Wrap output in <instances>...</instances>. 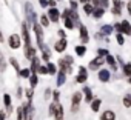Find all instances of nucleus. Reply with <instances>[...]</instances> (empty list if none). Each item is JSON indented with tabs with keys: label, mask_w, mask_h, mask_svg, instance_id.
Wrapping results in <instances>:
<instances>
[{
	"label": "nucleus",
	"mask_w": 131,
	"mask_h": 120,
	"mask_svg": "<svg viewBox=\"0 0 131 120\" xmlns=\"http://www.w3.org/2000/svg\"><path fill=\"white\" fill-rule=\"evenodd\" d=\"M22 42H23V39H22L20 34H16V32H14V34H11V35L8 37V45H9L11 49H20Z\"/></svg>",
	"instance_id": "nucleus-3"
},
{
	"label": "nucleus",
	"mask_w": 131,
	"mask_h": 120,
	"mask_svg": "<svg viewBox=\"0 0 131 120\" xmlns=\"http://www.w3.org/2000/svg\"><path fill=\"white\" fill-rule=\"evenodd\" d=\"M56 2H60V0H56Z\"/></svg>",
	"instance_id": "nucleus-63"
},
{
	"label": "nucleus",
	"mask_w": 131,
	"mask_h": 120,
	"mask_svg": "<svg viewBox=\"0 0 131 120\" xmlns=\"http://www.w3.org/2000/svg\"><path fill=\"white\" fill-rule=\"evenodd\" d=\"M57 80H56V85L57 86H62V85H65L67 83V74H65L63 71H57Z\"/></svg>",
	"instance_id": "nucleus-16"
},
{
	"label": "nucleus",
	"mask_w": 131,
	"mask_h": 120,
	"mask_svg": "<svg viewBox=\"0 0 131 120\" xmlns=\"http://www.w3.org/2000/svg\"><path fill=\"white\" fill-rule=\"evenodd\" d=\"M16 120H25V114H23V108H17V118Z\"/></svg>",
	"instance_id": "nucleus-40"
},
{
	"label": "nucleus",
	"mask_w": 131,
	"mask_h": 120,
	"mask_svg": "<svg viewBox=\"0 0 131 120\" xmlns=\"http://www.w3.org/2000/svg\"><path fill=\"white\" fill-rule=\"evenodd\" d=\"M22 39L25 42V46H31V35H29L26 23H22Z\"/></svg>",
	"instance_id": "nucleus-10"
},
{
	"label": "nucleus",
	"mask_w": 131,
	"mask_h": 120,
	"mask_svg": "<svg viewBox=\"0 0 131 120\" xmlns=\"http://www.w3.org/2000/svg\"><path fill=\"white\" fill-rule=\"evenodd\" d=\"M3 103H5L6 108L11 106V95H9V94H3Z\"/></svg>",
	"instance_id": "nucleus-38"
},
{
	"label": "nucleus",
	"mask_w": 131,
	"mask_h": 120,
	"mask_svg": "<svg viewBox=\"0 0 131 120\" xmlns=\"http://www.w3.org/2000/svg\"><path fill=\"white\" fill-rule=\"evenodd\" d=\"M40 51H42V58L45 60V62H49V58H51V54H49V49H48V46L45 45V46H43Z\"/></svg>",
	"instance_id": "nucleus-27"
},
{
	"label": "nucleus",
	"mask_w": 131,
	"mask_h": 120,
	"mask_svg": "<svg viewBox=\"0 0 131 120\" xmlns=\"http://www.w3.org/2000/svg\"><path fill=\"white\" fill-rule=\"evenodd\" d=\"M51 94H52V91H51L49 88H46V89L43 91V99H45V100H46V99H49V97H51Z\"/></svg>",
	"instance_id": "nucleus-45"
},
{
	"label": "nucleus",
	"mask_w": 131,
	"mask_h": 120,
	"mask_svg": "<svg viewBox=\"0 0 131 120\" xmlns=\"http://www.w3.org/2000/svg\"><path fill=\"white\" fill-rule=\"evenodd\" d=\"M52 117H54V120H65V111L60 103H57V108H56V112Z\"/></svg>",
	"instance_id": "nucleus-15"
},
{
	"label": "nucleus",
	"mask_w": 131,
	"mask_h": 120,
	"mask_svg": "<svg viewBox=\"0 0 131 120\" xmlns=\"http://www.w3.org/2000/svg\"><path fill=\"white\" fill-rule=\"evenodd\" d=\"M117 32H122L123 35H131V25H129V22L128 20H122L120 22V28H119Z\"/></svg>",
	"instance_id": "nucleus-12"
},
{
	"label": "nucleus",
	"mask_w": 131,
	"mask_h": 120,
	"mask_svg": "<svg viewBox=\"0 0 131 120\" xmlns=\"http://www.w3.org/2000/svg\"><path fill=\"white\" fill-rule=\"evenodd\" d=\"M86 80H88V69L85 66H79V73H77L76 82L77 83H85Z\"/></svg>",
	"instance_id": "nucleus-7"
},
{
	"label": "nucleus",
	"mask_w": 131,
	"mask_h": 120,
	"mask_svg": "<svg viewBox=\"0 0 131 120\" xmlns=\"http://www.w3.org/2000/svg\"><path fill=\"white\" fill-rule=\"evenodd\" d=\"M25 14H26V20L29 22L31 26L39 20V19H37V14H36V11H34V6H32L31 2H26V3H25Z\"/></svg>",
	"instance_id": "nucleus-1"
},
{
	"label": "nucleus",
	"mask_w": 131,
	"mask_h": 120,
	"mask_svg": "<svg viewBox=\"0 0 131 120\" xmlns=\"http://www.w3.org/2000/svg\"><path fill=\"white\" fill-rule=\"evenodd\" d=\"M9 63L13 65V68L16 69V74L19 76V74H20V69H22V68H20V65H19V62H17L14 57H11V58H9Z\"/></svg>",
	"instance_id": "nucleus-29"
},
{
	"label": "nucleus",
	"mask_w": 131,
	"mask_h": 120,
	"mask_svg": "<svg viewBox=\"0 0 131 120\" xmlns=\"http://www.w3.org/2000/svg\"><path fill=\"white\" fill-rule=\"evenodd\" d=\"M82 94H83V99H85V102H86V103H91V102H93L94 95H93V89H91L90 86H85V88H83V91H82Z\"/></svg>",
	"instance_id": "nucleus-14"
},
{
	"label": "nucleus",
	"mask_w": 131,
	"mask_h": 120,
	"mask_svg": "<svg viewBox=\"0 0 131 120\" xmlns=\"http://www.w3.org/2000/svg\"><path fill=\"white\" fill-rule=\"evenodd\" d=\"M90 3H91L94 8H99V6H100V0H90Z\"/></svg>",
	"instance_id": "nucleus-46"
},
{
	"label": "nucleus",
	"mask_w": 131,
	"mask_h": 120,
	"mask_svg": "<svg viewBox=\"0 0 131 120\" xmlns=\"http://www.w3.org/2000/svg\"><path fill=\"white\" fill-rule=\"evenodd\" d=\"M111 13H113L114 16H120V8H116V6H113V9H111Z\"/></svg>",
	"instance_id": "nucleus-50"
},
{
	"label": "nucleus",
	"mask_w": 131,
	"mask_h": 120,
	"mask_svg": "<svg viewBox=\"0 0 131 120\" xmlns=\"http://www.w3.org/2000/svg\"><path fill=\"white\" fill-rule=\"evenodd\" d=\"M105 62H106V63L111 66V69H113V71H116V69H117V65H116V58H114L113 55H110V54H108V55L105 57Z\"/></svg>",
	"instance_id": "nucleus-22"
},
{
	"label": "nucleus",
	"mask_w": 131,
	"mask_h": 120,
	"mask_svg": "<svg viewBox=\"0 0 131 120\" xmlns=\"http://www.w3.org/2000/svg\"><path fill=\"white\" fill-rule=\"evenodd\" d=\"M59 69L60 71H63L65 74H71L73 73V65L70 63V62H67V60H65V58H60L59 60Z\"/></svg>",
	"instance_id": "nucleus-5"
},
{
	"label": "nucleus",
	"mask_w": 131,
	"mask_h": 120,
	"mask_svg": "<svg viewBox=\"0 0 131 120\" xmlns=\"http://www.w3.org/2000/svg\"><path fill=\"white\" fill-rule=\"evenodd\" d=\"M74 51H76V55L77 57H83L85 54H86V45H77L76 48H74Z\"/></svg>",
	"instance_id": "nucleus-20"
},
{
	"label": "nucleus",
	"mask_w": 131,
	"mask_h": 120,
	"mask_svg": "<svg viewBox=\"0 0 131 120\" xmlns=\"http://www.w3.org/2000/svg\"><path fill=\"white\" fill-rule=\"evenodd\" d=\"M29 76H31V69H29V68H22V69H20L19 77H22V79H29Z\"/></svg>",
	"instance_id": "nucleus-31"
},
{
	"label": "nucleus",
	"mask_w": 131,
	"mask_h": 120,
	"mask_svg": "<svg viewBox=\"0 0 131 120\" xmlns=\"http://www.w3.org/2000/svg\"><path fill=\"white\" fill-rule=\"evenodd\" d=\"M48 74H51V76H56L57 74V66L54 65V63H51V62H48Z\"/></svg>",
	"instance_id": "nucleus-33"
},
{
	"label": "nucleus",
	"mask_w": 131,
	"mask_h": 120,
	"mask_svg": "<svg viewBox=\"0 0 131 120\" xmlns=\"http://www.w3.org/2000/svg\"><path fill=\"white\" fill-rule=\"evenodd\" d=\"M2 39H3V35H2V32H0V40H2Z\"/></svg>",
	"instance_id": "nucleus-61"
},
{
	"label": "nucleus",
	"mask_w": 131,
	"mask_h": 120,
	"mask_svg": "<svg viewBox=\"0 0 131 120\" xmlns=\"http://www.w3.org/2000/svg\"><path fill=\"white\" fill-rule=\"evenodd\" d=\"M23 92H25V89H23V88H22V86H19V88H17V97H19V99H20V97H22V95H23Z\"/></svg>",
	"instance_id": "nucleus-51"
},
{
	"label": "nucleus",
	"mask_w": 131,
	"mask_h": 120,
	"mask_svg": "<svg viewBox=\"0 0 131 120\" xmlns=\"http://www.w3.org/2000/svg\"><path fill=\"white\" fill-rule=\"evenodd\" d=\"M57 103H59V102H52V103L49 105V111H48V112H49V115H51V117H52V115H54V112H56V108H57Z\"/></svg>",
	"instance_id": "nucleus-39"
},
{
	"label": "nucleus",
	"mask_w": 131,
	"mask_h": 120,
	"mask_svg": "<svg viewBox=\"0 0 131 120\" xmlns=\"http://www.w3.org/2000/svg\"><path fill=\"white\" fill-rule=\"evenodd\" d=\"M113 31H114V25H103L102 28H100V34L102 35H110V34H113Z\"/></svg>",
	"instance_id": "nucleus-19"
},
{
	"label": "nucleus",
	"mask_w": 131,
	"mask_h": 120,
	"mask_svg": "<svg viewBox=\"0 0 131 120\" xmlns=\"http://www.w3.org/2000/svg\"><path fill=\"white\" fill-rule=\"evenodd\" d=\"M67 46H68V42H67V39H65V37H60V39L56 42V45H54V49H56L57 52H65Z\"/></svg>",
	"instance_id": "nucleus-8"
},
{
	"label": "nucleus",
	"mask_w": 131,
	"mask_h": 120,
	"mask_svg": "<svg viewBox=\"0 0 131 120\" xmlns=\"http://www.w3.org/2000/svg\"><path fill=\"white\" fill-rule=\"evenodd\" d=\"M110 54V51L108 49H105V48H99L97 49V55H102V57H106Z\"/></svg>",
	"instance_id": "nucleus-41"
},
{
	"label": "nucleus",
	"mask_w": 131,
	"mask_h": 120,
	"mask_svg": "<svg viewBox=\"0 0 131 120\" xmlns=\"http://www.w3.org/2000/svg\"><path fill=\"white\" fill-rule=\"evenodd\" d=\"M0 71H6V62H5V57H3V52L0 51Z\"/></svg>",
	"instance_id": "nucleus-35"
},
{
	"label": "nucleus",
	"mask_w": 131,
	"mask_h": 120,
	"mask_svg": "<svg viewBox=\"0 0 131 120\" xmlns=\"http://www.w3.org/2000/svg\"><path fill=\"white\" fill-rule=\"evenodd\" d=\"M51 97H52V100H54V102H59V100H60V92H59V91L56 89V91H52Z\"/></svg>",
	"instance_id": "nucleus-44"
},
{
	"label": "nucleus",
	"mask_w": 131,
	"mask_h": 120,
	"mask_svg": "<svg viewBox=\"0 0 131 120\" xmlns=\"http://www.w3.org/2000/svg\"><path fill=\"white\" fill-rule=\"evenodd\" d=\"M70 19L74 22V23H79V14H77V9H70Z\"/></svg>",
	"instance_id": "nucleus-30"
},
{
	"label": "nucleus",
	"mask_w": 131,
	"mask_h": 120,
	"mask_svg": "<svg viewBox=\"0 0 131 120\" xmlns=\"http://www.w3.org/2000/svg\"><path fill=\"white\" fill-rule=\"evenodd\" d=\"M57 34H59V37H65V35H67L65 29H59V31H57Z\"/></svg>",
	"instance_id": "nucleus-56"
},
{
	"label": "nucleus",
	"mask_w": 131,
	"mask_h": 120,
	"mask_svg": "<svg viewBox=\"0 0 131 120\" xmlns=\"http://www.w3.org/2000/svg\"><path fill=\"white\" fill-rule=\"evenodd\" d=\"M122 69H123V74L126 77H131V63H123L122 65Z\"/></svg>",
	"instance_id": "nucleus-34"
},
{
	"label": "nucleus",
	"mask_w": 131,
	"mask_h": 120,
	"mask_svg": "<svg viewBox=\"0 0 131 120\" xmlns=\"http://www.w3.org/2000/svg\"><path fill=\"white\" fill-rule=\"evenodd\" d=\"M113 3L116 8H122V0H113Z\"/></svg>",
	"instance_id": "nucleus-52"
},
{
	"label": "nucleus",
	"mask_w": 131,
	"mask_h": 120,
	"mask_svg": "<svg viewBox=\"0 0 131 120\" xmlns=\"http://www.w3.org/2000/svg\"><path fill=\"white\" fill-rule=\"evenodd\" d=\"M63 58H65V60H67V62H70V63H71V65H73V63H74V58H73V57H71V55H65V57H63Z\"/></svg>",
	"instance_id": "nucleus-53"
},
{
	"label": "nucleus",
	"mask_w": 131,
	"mask_h": 120,
	"mask_svg": "<svg viewBox=\"0 0 131 120\" xmlns=\"http://www.w3.org/2000/svg\"><path fill=\"white\" fill-rule=\"evenodd\" d=\"M108 5H110V0H100V6H102V8H105V9H106V8H108Z\"/></svg>",
	"instance_id": "nucleus-48"
},
{
	"label": "nucleus",
	"mask_w": 131,
	"mask_h": 120,
	"mask_svg": "<svg viewBox=\"0 0 131 120\" xmlns=\"http://www.w3.org/2000/svg\"><path fill=\"white\" fill-rule=\"evenodd\" d=\"M56 5H57L56 0H48V6H49V8H56Z\"/></svg>",
	"instance_id": "nucleus-55"
},
{
	"label": "nucleus",
	"mask_w": 131,
	"mask_h": 120,
	"mask_svg": "<svg viewBox=\"0 0 131 120\" xmlns=\"http://www.w3.org/2000/svg\"><path fill=\"white\" fill-rule=\"evenodd\" d=\"M63 25H65V28H67V29H70V31H71V29H73V28L76 26V23H74V22H73V20H71L70 17L63 20Z\"/></svg>",
	"instance_id": "nucleus-32"
},
{
	"label": "nucleus",
	"mask_w": 131,
	"mask_h": 120,
	"mask_svg": "<svg viewBox=\"0 0 131 120\" xmlns=\"http://www.w3.org/2000/svg\"><path fill=\"white\" fill-rule=\"evenodd\" d=\"M0 120H6V112L5 111H0Z\"/></svg>",
	"instance_id": "nucleus-57"
},
{
	"label": "nucleus",
	"mask_w": 131,
	"mask_h": 120,
	"mask_svg": "<svg viewBox=\"0 0 131 120\" xmlns=\"http://www.w3.org/2000/svg\"><path fill=\"white\" fill-rule=\"evenodd\" d=\"M128 95H129V99H131V94H128Z\"/></svg>",
	"instance_id": "nucleus-62"
},
{
	"label": "nucleus",
	"mask_w": 131,
	"mask_h": 120,
	"mask_svg": "<svg viewBox=\"0 0 131 120\" xmlns=\"http://www.w3.org/2000/svg\"><path fill=\"white\" fill-rule=\"evenodd\" d=\"M126 11H128V14L131 16V0L128 2V5H126Z\"/></svg>",
	"instance_id": "nucleus-58"
},
{
	"label": "nucleus",
	"mask_w": 131,
	"mask_h": 120,
	"mask_svg": "<svg viewBox=\"0 0 131 120\" xmlns=\"http://www.w3.org/2000/svg\"><path fill=\"white\" fill-rule=\"evenodd\" d=\"M116 40H117V43L122 46V45H125V37H123V34L122 32H117L116 34Z\"/></svg>",
	"instance_id": "nucleus-36"
},
{
	"label": "nucleus",
	"mask_w": 131,
	"mask_h": 120,
	"mask_svg": "<svg viewBox=\"0 0 131 120\" xmlns=\"http://www.w3.org/2000/svg\"><path fill=\"white\" fill-rule=\"evenodd\" d=\"M128 82H129V85H131V77H128Z\"/></svg>",
	"instance_id": "nucleus-60"
},
{
	"label": "nucleus",
	"mask_w": 131,
	"mask_h": 120,
	"mask_svg": "<svg viewBox=\"0 0 131 120\" xmlns=\"http://www.w3.org/2000/svg\"><path fill=\"white\" fill-rule=\"evenodd\" d=\"M68 17H70V8H67V9L63 11V14H62V19H63V20L68 19Z\"/></svg>",
	"instance_id": "nucleus-47"
},
{
	"label": "nucleus",
	"mask_w": 131,
	"mask_h": 120,
	"mask_svg": "<svg viewBox=\"0 0 131 120\" xmlns=\"http://www.w3.org/2000/svg\"><path fill=\"white\" fill-rule=\"evenodd\" d=\"M82 8H83V13H85L86 16H93V13H94V9H96L90 2H88V3H83V6H82Z\"/></svg>",
	"instance_id": "nucleus-25"
},
{
	"label": "nucleus",
	"mask_w": 131,
	"mask_h": 120,
	"mask_svg": "<svg viewBox=\"0 0 131 120\" xmlns=\"http://www.w3.org/2000/svg\"><path fill=\"white\" fill-rule=\"evenodd\" d=\"M100 120H116V114L111 109H106L100 114Z\"/></svg>",
	"instance_id": "nucleus-17"
},
{
	"label": "nucleus",
	"mask_w": 131,
	"mask_h": 120,
	"mask_svg": "<svg viewBox=\"0 0 131 120\" xmlns=\"http://www.w3.org/2000/svg\"><path fill=\"white\" fill-rule=\"evenodd\" d=\"M48 17H49V20L51 22H54V23H57L59 20H60V11L57 9V8H49L48 9Z\"/></svg>",
	"instance_id": "nucleus-11"
},
{
	"label": "nucleus",
	"mask_w": 131,
	"mask_h": 120,
	"mask_svg": "<svg viewBox=\"0 0 131 120\" xmlns=\"http://www.w3.org/2000/svg\"><path fill=\"white\" fill-rule=\"evenodd\" d=\"M90 0H80V3H88Z\"/></svg>",
	"instance_id": "nucleus-59"
},
{
	"label": "nucleus",
	"mask_w": 131,
	"mask_h": 120,
	"mask_svg": "<svg viewBox=\"0 0 131 120\" xmlns=\"http://www.w3.org/2000/svg\"><path fill=\"white\" fill-rule=\"evenodd\" d=\"M37 74H42V76L48 74V66H45V65H40V66H39V71H37Z\"/></svg>",
	"instance_id": "nucleus-42"
},
{
	"label": "nucleus",
	"mask_w": 131,
	"mask_h": 120,
	"mask_svg": "<svg viewBox=\"0 0 131 120\" xmlns=\"http://www.w3.org/2000/svg\"><path fill=\"white\" fill-rule=\"evenodd\" d=\"M32 29H34V32H36V39H37V46H39V49H42L43 46H45V43H43V26L40 25V23H34L32 25Z\"/></svg>",
	"instance_id": "nucleus-2"
},
{
	"label": "nucleus",
	"mask_w": 131,
	"mask_h": 120,
	"mask_svg": "<svg viewBox=\"0 0 131 120\" xmlns=\"http://www.w3.org/2000/svg\"><path fill=\"white\" fill-rule=\"evenodd\" d=\"M103 14H105V8H102V6L96 8V9H94V13H93L94 19H102V17H103Z\"/></svg>",
	"instance_id": "nucleus-28"
},
{
	"label": "nucleus",
	"mask_w": 131,
	"mask_h": 120,
	"mask_svg": "<svg viewBox=\"0 0 131 120\" xmlns=\"http://www.w3.org/2000/svg\"><path fill=\"white\" fill-rule=\"evenodd\" d=\"M70 5H71V9H77V6H79V3L76 0H70Z\"/></svg>",
	"instance_id": "nucleus-49"
},
{
	"label": "nucleus",
	"mask_w": 131,
	"mask_h": 120,
	"mask_svg": "<svg viewBox=\"0 0 131 120\" xmlns=\"http://www.w3.org/2000/svg\"><path fill=\"white\" fill-rule=\"evenodd\" d=\"M39 3H40L42 8H46L48 6V0H39Z\"/></svg>",
	"instance_id": "nucleus-54"
},
{
	"label": "nucleus",
	"mask_w": 131,
	"mask_h": 120,
	"mask_svg": "<svg viewBox=\"0 0 131 120\" xmlns=\"http://www.w3.org/2000/svg\"><path fill=\"white\" fill-rule=\"evenodd\" d=\"M29 86L31 88H36L37 85H39V77H37V73H31V76H29Z\"/></svg>",
	"instance_id": "nucleus-23"
},
{
	"label": "nucleus",
	"mask_w": 131,
	"mask_h": 120,
	"mask_svg": "<svg viewBox=\"0 0 131 120\" xmlns=\"http://www.w3.org/2000/svg\"><path fill=\"white\" fill-rule=\"evenodd\" d=\"M39 20H40V25H42L43 28H48V26H49V23H51V20H49L48 14H42V16L39 17Z\"/></svg>",
	"instance_id": "nucleus-26"
},
{
	"label": "nucleus",
	"mask_w": 131,
	"mask_h": 120,
	"mask_svg": "<svg viewBox=\"0 0 131 120\" xmlns=\"http://www.w3.org/2000/svg\"><path fill=\"white\" fill-rule=\"evenodd\" d=\"M122 102H123V106L125 108H131V99H129V95H125Z\"/></svg>",
	"instance_id": "nucleus-43"
},
{
	"label": "nucleus",
	"mask_w": 131,
	"mask_h": 120,
	"mask_svg": "<svg viewBox=\"0 0 131 120\" xmlns=\"http://www.w3.org/2000/svg\"><path fill=\"white\" fill-rule=\"evenodd\" d=\"M103 63H105V57H102V55H97L96 58H93L91 62H90L88 68L94 71V69H99V68H100V66H102Z\"/></svg>",
	"instance_id": "nucleus-6"
},
{
	"label": "nucleus",
	"mask_w": 131,
	"mask_h": 120,
	"mask_svg": "<svg viewBox=\"0 0 131 120\" xmlns=\"http://www.w3.org/2000/svg\"><path fill=\"white\" fill-rule=\"evenodd\" d=\"M34 55H36V48H32V45L31 46H25V57L28 60H31Z\"/></svg>",
	"instance_id": "nucleus-21"
},
{
	"label": "nucleus",
	"mask_w": 131,
	"mask_h": 120,
	"mask_svg": "<svg viewBox=\"0 0 131 120\" xmlns=\"http://www.w3.org/2000/svg\"><path fill=\"white\" fill-rule=\"evenodd\" d=\"M79 32H80V39H82V43L83 45H86L88 42H90V34H88V28L85 26V25H79Z\"/></svg>",
	"instance_id": "nucleus-9"
},
{
	"label": "nucleus",
	"mask_w": 131,
	"mask_h": 120,
	"mask_svg": "<svg viewBox=\"0 0 131 120\" xmlns=\"http://www.w3.org/2000/svg\"><path fill=\"white\" fill-rule=\"evenodd\" d=\"M97 77H99V80H100L102 83H106V82H110V79H111V73H110V69H100L99 74H97Z\"/></svg>",
	"instance_id": "nucleus-13"
},
{
	"label": "nucleus",
	"mask_w": 131,
	"mask_h": 120,
	"mask_svg": "<svg viewBox=\"0 0 131 120\" xmlns=\"http://www.w3.org/2000/svg\"><path fill=\"white\" fill-rule=\"evenodd\" d=\"M80 102H82V92L77 91V92H74L73 97H71V111H73V112H76V111L79 109Z\"/></svg>",
	"instance_id": "nucleus-4"
},
{
	"label": "nucleus",
	"mask_w": 131,
	"mask_h": 120,
	"mask_svg": "<svg viewBox=\"0 0 131 120\" xmlns=\"http://www.w3.org/2000/svg\"><path fill=\"white\" fill-rule=\"evenodd\" d=\"M90 105H91V111H93V112H97V111L100 109L102 100H100V99H93V102H91Z\"/></svg>",
	"instance_id": "nucleus-24"
},
{
	"label": "nucleus",
	"mask_w": 131,
	"mask_h": 120,
	"mask_svg": "<svg viewBox=\"0 0 131 120\" xmlns=\"http://www.w3.org/2000/svg\"><path fill=\"white\" fill-rule=\"evenodd\" d=\"M25 94H26V97H28V100H32V97H34V88H28V89H25Z\"/></svg>",
	"instance_id": "nucleus-37"
},
{
	"label": "nucleus",
	"mask_w": 131,
	"mask_h": 120,
	"mask_svg": "<svg viewBox=\"0 0 131 120\" xmlns=\"http://www.w3.org/2000/svg\"><path fill=\"white\" fill-rule=\"evenodd\" d=\"M39 66H40V60H39V57H32L31 58V66H29V69H31V73H37L39 71Z\"/></svg>",
	"instance_id": "nucleus-18"
}]
</instances>
